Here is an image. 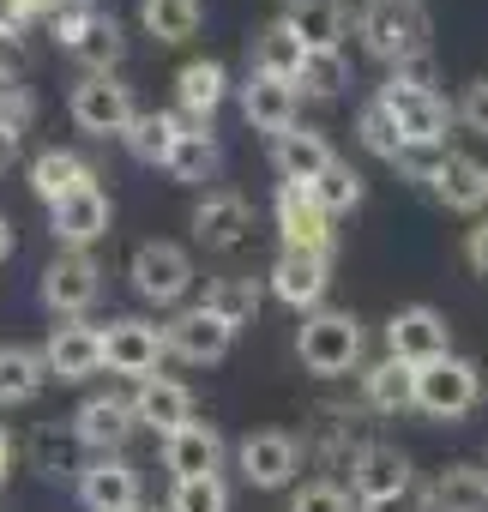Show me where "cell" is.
Masks as SVG:
<instances>
[{
  "label": "cell",
  "instance_id": "1",
  "mask_svg": "<svg viewBox=\"0 0 488 512\" xmlns=\"http://www.w3.org/2000/svg\"><path fill=\"white\" fill-rule=\"evenodd\" d=\"M356 37H362V49H368L374 61L404 67V61L428 55L434 25H428V7H422V0H362Z\"/></svg>",
  "mask_w": 488,
  "mask_h": 512
},
{
  "label": "cell",
  "instance_id": "2",
  "mask_svg": "<svg viewBox=\"0 0 488 512\" xmlns=\"http://www.w3.org/2000/svg\"><path fill=\"white\" fill-rule=\"evenodd\" d=\"M296 350H302V368L308 374H326V380L332 374H350L362 362V320L344 314V308H320V314L302 320Z\"/></svg>",
  "mask_w": 488,
  "mask_h": 512
},
{
  "label": "cell",
  "instance_id": "3",
  "mask_svg": "<svg viewBox=\"0 0 488 512\" xmlns=\"http://www.w3.org/2000/svg\"><path fill=\"white\" fill-rule=\"evenodd\" d=\"M476 398H482V374H476V362H464V356H440V362L416 368V410H422V416L452 422V416L476 410Z\"/></svg>",
  "mask_w": 488,
  "mask_h": 512
},
{
  "label": "cell",
  "instance_id": "4",
  "mask_svg": "<svg viewBox=\"0 0 488 512\" xmlns=\"http://www.w3.org/2000/svg\"><path fill=\"white\" fill-rule=\"evenodd\" d=\"M410 482H416V470H410V458H404L398 446H386V440L356 446V458H350V488H356L362 506L386 512V506H398V500L410 494Z\"/></svg>",
  "mask_w": 488,
  "mask_h": 512
},
{
  "label": "cell",
  "instance_id": "5",
  "mask_svg": "<svg viewBox=\"0 0 488 512\" xmlns=\"http://www.w3.org/2000/svg\"><path fill=\"white\" fill-rule=\"evenodd\" d=\"M127 278H133V290H139L145 302L175 308V302L193 290V260H187V247H175V241H139Z\"/></svg>",
  "mask_w": 488,
  "mask_h": 512
},
{
  "label": "cell",
  "instance_id": "6",
  "mask_svg": "<svg viewBox=\"0 0 488 512\" xmlns=\"http://www.w3.org/2000/svg\"><path fill=\"white\" fill-rule=\"evenodd\" d=\"M73 121L85 127V133H97V139H127V127L139 121V109H133V91L121 85V79H109V73H85L79 85H73Z\"/></svg>",
  "mask_w": 488,
  "mask_h": 512
},
{
  "label": "cell",
  "instance_id": "7",
  "mask_svg": "<svg viewBox=\"0 0 488 512\" xmlns=\"http://www.w3.org/2000/svg\"><path fill=\"white\" fill-rule=\"evenodd\" d=\"M97 296H103L97 260H91V253H79V247H61L55 260H49V272H43V308L55 320H79Z\"/></svg>",
  "mask_w": 488,
  "mask_h": 512
},
{
  "label": "cell",
  "instance_id": "8",
  "mask_svg": "<svg viewBox=\"0 0 488 512\" xmlns=\"http://www.w3.org/2000/svg\"><path fill=\"white\" fill-rule=\"evenodd\" d=\"M103 356H109V374H121V380H151L157 374V362L169 356V344H163V326H151V320H109L103 326Z\"/></svg>",
  "mask_w": 488,
  "mask_h": 512
},
{
  "label": "cell",
  "instance_id": "9",
  "mask_svg": "<svg viewBox=\"0 0 488 512\" xmlns=\"http://www.w3.org/2000/svg\"><path fill=\"white\" fill-rule=\"evenodd\" d=\"M380 103H386V115L398 121V133H404L410 145H446L452 109H446L440 91H416V85L386 79V85H380Z\"/></svg>",
  "mask_w": 488,
  "mask_h": 512
},
{
  "label": "cell",
  "instance_id": "10",
  "mask_svg": "<svg viewBox=\"0 0 488 512\" xmlns=\"http://www.w3.org/2000/svg\"><path fill=\"white\" fill-rule=\"evenodd\" d=\"M386 350H392L398 362H410V368H428V362L452 356V326H446L428 302H410V308L392 314V326H386Z\"/></svg>",
  "mask_w": 488,
  "mask_h": 512
},
{
  "label": "cell",
  "instance_id": "11",
  "mask_svg": "<svg viewBox=\"0 0 488 512\" xmlns=\"http://www.w3.org/2000/svg\"><path fill=\"white\" fill-rule=\"evenodd\" d=\"M326 284H332V253H302V247H284L278 266H272V296L296 314H320L326 302Z\"/></svg>",
  "mask_w": 488,
  "mask_h": 512
},
{
  "label": "cell",
  "instance_id": "12",
  "mask_svg": "<svg viewBox=\"0 0 488 512\" xmlns=\"http://www.w3.org/2000/svg\"><path fill=\"white\" fill-rule=\"evenodd\" d=\"M55 31H61L67 55L85 61L91 73H109L127 55V37H121V25L109 13H55Z\"/></svg>",
  "mask_w": 488,
  "mask_h": 512
},
{
  "label": "cell",
  "instance_id": "13",
  "mask_svg": "<svg viewBox=\"0 0 488 512\" xmlns=\"http://www.w3.org/2000/svg\"><path fill=\"white\" fill-rule=\"evenodd\" d=\"M43 356H49V374L67 380V386H79V380H91V374L109 368V356H103V326H85V320H61V326L49 332Z\"/></svg>",
  "mask_w": 488,
  "mask_h": 512
},
{
  "label": "cell",
  "instance_id": "14",
  "mask_svg": "<svg viewBox=\"0 0 488 512\" xmlns=\"http://www.w3.org/2000/svg\"><path fill=\"white\" fill-rule=\"evenodd\" d=\"M278 229H284V247L332 253V211L314 199V187H296V181L278 187Z\"/></svg>",
  "mask_w": 488,
  "mask_h": 512
},
{
  "label": "cell",
  "instance_id": "15",
  "mask_svg": "<svg viewBox=\"0 0 488 512\" xmlns=\"http://www.w3.org/2000/svg\"><path fill=\"white\" fill-rule=\"evenodd\" d=\"M163 344H169V356H181V362H223L229 344H235V326H223L211 308H181V314L163 326Z\"/></svg>",
  "mask_w": 488,
  "mask_h": 512
},
{
  "label": "cell",
  "instance_id": "16",
  "mask_svg": "<svg viewBox=\"0 0 488 512\" xmlns=\"http://www.w3.org/2000/svg\"><path fill=\"white\" fill-rule=\"evenodd\" d=\"M133 428H139L133 392H127V398H85V404H79V416H73L79 446H85V452H103V458H115V452L127 446V434H133Z\"/></svg>",
  "mask_w": 488,
  "mask_h": 512
},
{
  "label": "cell",
  "instance_id": "17",
  "mask_svg": "<svg viewBox=\"0 0 488 512\" xmlns=\"http://www.w3.org/2000/svg\"><path fill=\"white\" fill-rule=\"evenodd\" d=\"M49 229H55V241L61 247H79V253H91V241H103L109 235V193L91 181V187H79L73 199H61L55 211H49Z\"/></svg>",
  "mask_w": 488,
  "mask_h": 512
},
{
  "label": "cell",
  "instance_id": "18",
  "mask_svg": "<svg viewBox=\"0 0 488 512\" xmlns=\"http://www.w3.org/2000/svg\"><path fill=\"white\" fill-rule=\"evenodd\" d=\"M79 500L85 512H139V470L127 458H97L79 470Z\"/></svg>",
  "mask_w": 488,
  "mask_h": 512
},
{
  "label": "cell",
  "instance_id": "19",
  "mask_svg": "<svg viewBox=\"0 0 488 512\" xmlns=\"http://www.w3.org/2000/svg\"><path fill=\"white\" fill-rule=\"evenodd\" d=\"M296 85L290 79H272V73H248V85H241V115H248L254 133H272L284 139L296 127Z\"/></svg>",
  "mask_w": 488,
  "mask_h": 512
},
{
  "label": "cell",
  "instance_id": "20",
  "mask_svg": "<svg viewBox=\"0 0 488 512\" xmlns=\"http://www.w3.org/2000/svg\"><path fill=\"white\" fill-rule=\"evenodd\" d=\"M133 410H139V428H151V434H163V440H175V434L193 422L187 386H181V380H163V374H151V380L133 386Z\"/></svg>",
  "mask_w": 488,
  "mask_h": 512
},
{
  "label": "cell",
  "instance_id": "21",
  "mask_svg": "<svg viewBox=\"0 0 488 512\" xmlns=\"http://www.w3.org/2000/svg\"><path fill=\"white\" fill-rule=\"evenodd\" d=\"M248 223H254L248 199L229 193V187H217V193H205V199L193 205V241H199V247H235L241 235H248Z\"/></svg>",
  "mask_w": 488,
  "mask_h": 512
},
{
  "label": "cell",
  "instance_id": "22",
  "mask_svg": "<svg viewBox=\"0 0 488 512\" xmlns=\"http://www.w3.org/2000/svg\"><path fill=\"white\" fill-rule=\"evenodd\" d=\"M241 476H248L254 488H284L290 476H296V440L290 434H278V428H266V434H248V440H241Z\"/></svg>",
  "mask_w": 488,
  "mask_h": 512
},
{
  "label": "cell",
  "instance_id": "23",
  "mask_svg": "<svg viewBox=\"0 0 488 512\" xmlns=\"http://www.w3.org/2000/svg\"><path fill=\"white\" fill-rule=\"evenodd\" d=\"M272 163H278V175H284V181L314 187V181H320L338 157H332L326 133H314V127H290L284 139H272Z\"/></svg>",
  "mask_w": 488,
  "mask_h": 512
},
{
  "label": "cell",
  "instance_id": "24",
  "mask_svg": "<svg viewBox=\"0 0 488 512\" xmlns=\"http://www.w3.org/2000/svg\"><path fill=\"white\" fill-rule=\"evenodd\" d=\"M217 464H223V434H217L211 422H187L175 440H163V470H169L175 482H187V476H217Z\"/></svg>",
  "mask_w": 488,
  "mask_h": 512
},
{
  "label": "cell",
  "instance_id": "25",
  "mask_svg": "<svg viewBox=\"0 0 488 512\" xmlns=\"http://www.w3.org/2000/svg\"><path fill=\"white\" fill-rule=\"evenodd\" d=\"M91 181H97V175H91V163H85L79 151H61V145H49V151L31 163V193H37L49 211H55L61 199H73L79 187H91Z\"/></svg>",
  "mask_w": 488,
  "mask_h": 512
},
{
  "label": "cell",
  "instance_id": "26",
  "mask_svg": "<svg viewBox=\"0 0 488 512\" xmlns=\"http://www.w3.org/2000/svg\"><path fill=\"white\" fill-rule=\"evenodd\" d=\"M428 512H488V470L482 464H446L428 494H422Z\"/></svg>",
  "mask_w": 488,
  "mask_h": 512
},
{
  "label": "cell",
  "instance_id": "27",
  "mask_svg": "<svg viewBox=\"0 0 488 512\" xmlns=\"http://www.w3.org/2000/svg\"><path fill=\"white\" fill-rule=\"evenodd\" d=\"M229 97V73H223V61H187L181 73H175V103H181V115L193 121V127H205L211 121V109Z\"/></svg>",
  "mask_w": 488,
  "mask_h": 512
},
{
  "label": "cell",
  "instance_id": "28",
  "mask_svg": "<svg viewBox=\"0 0 488 512\" xmlns=\"http://www.w3.org/2000/svg\"><path fill=\"white\" fill-rule=\"evenodd\" d=\"M434 199L446 211H482L488 205V163H476L464 151H446V163L434 175Z\"/></svg>",
  "mask_w": 488,
  "mask_h": 512
},
{
  "label": "cell",
  "instance_id": "29",
  "mask_svg": "<svg viewBox=\"0 0 488 512\" xmlns=\"http://www.w3.org/2000/svg\"><path fill=\"white\" fill-rule=\"evenodd\" d=\"M362 398H368V410H380V416H404V410H416V368L398 362V356L374 362V368L362 374Z\"/></svg>",
  "mask_w": 488,
  "mask_h": 512
},
{
  "label": "cell",
  "instance_id": "30",
  "mask_svg": "<svg viewBox=\"0 0 488 512\" xmlns=\"http://www.w3.org/2000/svg\"><path fill=\"white\" fill-rule=\"evenodd\" d=\"M49 374V356L31 350V344H0V404H31L43 392Z\"/></svg>",
  "mask_w": 488,
  "mask_h": 512
},
{
  "label": "cell",
  "instance_id": "31",
  "mask_svg": "<svg viewBox=\"0 0 488 512\" xmlns=\"http://www.w3.org/2000/svg\"><path fill=\"white\" fill-rule=\"evenodd\" d=\"M302 61H308V43L284 25V19H272L260 37H254V73H272V79H302Z\"/></svg>",
  "mask_w": 488,
  "mask_h": 512
},
{
  "label": "cell",
  "instance_id": "32",
  "mask_svg": "<svg viewBox=\"0 0 488 512\" xmlns=\"http://www.w3.org/2000/svg\"><path fill=\"white\" fill-rule=\"evenodd\" d=\"M181 133H187L181 115H169V109H139V121L127 127V151H133L139 163H169V151L181 145Z\"/></svg>",
  "mask_w": 488,
  "mask_h": 512
},
{
  "label": "cell",
  "instance_id": "33",
  "mask_svg": "<svg viewBox=\"0 0 488 512\" xmlns=\"http://www.w3.org/2000/svg\"><path fill=\"white\" fill-rule=\"evenodd\" d=\"M284 25H290L308 49H338V37H344V7H338V0H290Z\"/></svg>",
  "mask_w": 488,
  "mask_h": 512
},
{
  "label": "cell",
  "instance_id": "34",
  "mask_svg": "<svg viewBox=\"0 0 488 512\" xmlns=\"http://www.w3.org/2000/svg\"><path fill=\"white\" fill-rule=\"evenodd\" d=\"M199 308H211L223 326H248V320L260 314V284H254V278H211Z\"/></svg>",
  "mask_w": 488,
  "mask_h": 512
},
{
  "label": "cell",
  "instance_id": "35",
  "mask_svg": "<svg viewBox=\"0 0 488 512\" xmlns=\"http://www.w3.org/2000/svg\"><path fill=\"white\" fill-rule=\"evenodd\" d=\"M139 25L157 43H187L199 31V0H139Z\"/></svg>",
  "mask_w": 488,
  "mask_h": 512
},
{
  "label": "cell",
  "instance_id": "36",
  "mask_svg": "<svg viewBox=\"0 0 488 512\" xmlns=\"http://www.w3.org/2000/svg\"><path fill=\"white\" fill-rule=\"evenodd\" d=\"M175 181H187V187H199V181H211L217 175V139L205 133V127H187L181 133V145L169 151V163H163Z\"/></svg>",
  "mask_w": 488,
  "mask_h": 512
},
{
  "label": "cell",
  "instance_id": "37",
  "mask_svg": "<svg viewBox=\"0 0 488 512\" xmlns=\"http://www.w3.org/2000/svg\"><path fill=\"white\" fill-rule=\"evenodd\" d=\"M356 133H362V145H368V151H374L380 163H392V169H398V163H404V151H410V139L398 133V121L386 115V103H380V97H374V103L362 109Z\"/></svg>",
  "mask_w": 488,
  "mask_h": 512
},
{
  "label": "cell",
  "instance_id": "38",
  "mask_svg": "<svg viewBox=\"0 0 488 512\" xmlns=\"http://www.w3.org/2000/svg\"><path fill=\"white\" fill-rule=\"evenodd\" d=\"M350 85V67H344V55L338 49H308V61H302V79H296V91L302 97H338Z\"/></svg>",
  "mask_w": 488,
  "mask_h": 512
},
{
  "label": "cell",
  "instance_id": "39",
  "mask_svg": "<svg viewBox=\"0 0 488 512\" xmlns=\"http://www.w3.org/2000/svg\"><path fill=\"white\" fill-rule=\"evenodd\" d=\"M314 199H320L332 217H344V211H356V205H362V175H356L350 163H332V169L314 181Z\"/></svg>",
  "mask_w": 488,
  "mask_h": 512
},
{
  "label": "cell",
  "instance_id": "40",
  "mask_svg": "<svg viewBox=\"0 0 488 512\" xmlns=\"http://www.w3.org/2000/svg\"><path fill=\"white\" fill-rule=\"evenodd\" d=\"M169 512H229V488H223V476H187V482H175Z\"/></svg>",
  "mask_w": 488,
  "mask_h": 512
},
{
  "label": "cell",
  "instance_id": "41",
  "mask_svg": "<svg viewBox=\"0 0 488 512\" xmlns=\"http://www.w3.org/2000/svg\"><path fill=\"white\" fill-rule=\"evenodd\" d=\"M37 470L43 476H67L73 470V452H79V434H37Z\"/></svg>",
  "mask_w": 488,
  "mask_h": 512
},
{
  "label": "cell",
  "instance_id": "42",
  "mask_svg": "<svg viewBox=\"0 0 488 512\" xmlns=\"http://www.w3.org/2000/svg\"><path fill=\"white\" fill-rule=\"evenodd\" d=\"M290 512H356V506H350V494H344L338 482H308V488L290 500Z\"/></svg>",
  "mask_w": 488,
  "mask_h": 512
},
{
  "label": "cell",
  "instance_id": "43",
  "mask_svg": "<svg viewBox=\"0 0 488 512\" xmlns=\"http://www.w3.org/2000/svg\"><path fill=\"white\" fill-rule=\"evenodd\" d=\"M458 121H464L470 133H488V79H470V85H464V97H458Z\"/></svg>",
  "mask_w": 488,
  "mask_h": 512
},
{
  "label": "cell",
  "instance_id": "44",
  "mask_svg": "<svg viewBox=\"0 0 488 512\" xmlns=\"http://www.w3.org/2000/svg\"><path fill=\"white\" fill-rule=\"evenodd\" d=\"M25 73V43H19V25L0 19V85H13Z\"/></svg>",
  "mask_w": 488,
  "mask_h": 512
},
{
  "label": "cell",
  "instance_id": "45",
  "mask_svg": "<svg viewBox=\"0 0 488 512\" xmlns=\"http://www.w3.org/2000/svg\"><path fill=\"white\" fill-rule=\"evenodd\" d=\"M464 260H470V272H476V278H488V217H482V223H470V235H464Z\"/></svg>",
  "mask_w": 488,
  "mask_h": 512
},
{
  "label": "cell",
  "instance_id": "46",
  "mask_svg": "<svg viewBox=\"0 0 488 512\" xmlns=\"http://www.w3.org/2000/svg\"><path fill=\"white\" fill-rule=\"evenodd\" d=\"M392 79H398V85H416V91H434V61H428V55H416V61L392 67Z\"/></svg>",
  "mask_w": 488,
  "mask_h": 512
},
{
  "label": "cell",
  "instance_id": "47",
  "mask_svg": "<svg viewBox=\"0 0 488 512\" xmlns=\"http://www.w3.org/2000/svg\"><path fill=\"white\" fill-rule=\"evenodd\" d=\"M0 121L25 133V121H31V97H25V91H7V97H0Z\"/></svg>",
  "mask_w": 488,
  "mask_h": 512
},
{
  "label": "cell",
  "instance_id": "48",
  "mask_svg": "<svg viewBox=\"0 0 488 512\" xmlns=\"http://www.w3.org/2000/svg\"><path fill=\"white\" fill-rule=\"evenodd\" d=\"M19 127H7V121H0V169H13V157H19Z\"/></svg>",
  "mask_w": 488,
  "mask_h": 512
},
{
  "label": "cell",
  "instance_id": "49",
  "mask_svg": "<svg viewBox=\"0 0 488 512\" xmlns=\"http://www.w3.org/2000/svg\"><path fill=\"white\" fill-rule=\"evenodd\" d=\"M7 260H13V223L0 217V266H7Z\"/></svg>",
  "mask_w": 488,
  "mask_h": 512
},
{
  "label": "cell",
  "instance_id": "50",
  "mask_svg": "<svg viewBox=\"0 0 488 512\" xmlns=\"http://www.w3.org/2000/svg\"><path fill=\"white\" fill-rule=\"evenodd\" d=\"M13 470V446H7V434H0V476Z\"/></svg>",
  "mask_w": 488,
  "mask_h": 512
},
{
  "label": "cell",
  "instance_id": "51",
  "mask_svg": "<svg viewBox=\"0 0 488 512\" xmlns=\"http://www.w3.org/2000/svg\"><path fill=\"white\" fill-rule=\"evenodd\" d=\"M139 512H169V506H139Z\"/></svg>",
  "mask_w": 488,
  "mask_h": 512
},
{
  "label": "cell",
  "instance_id": "52",
  "mask_svg": "<svg viewBox=\"0 0 488 512\" xmlns=\"http://www.w3.org/2000/svg\"><path fill=\"white\" fill-rule=\"evenodd\" d=\"M0 97H7V85H0Z\"/></svg>",
  "mask_w": 488,
  "mask_h": 512
}]
</instances>
